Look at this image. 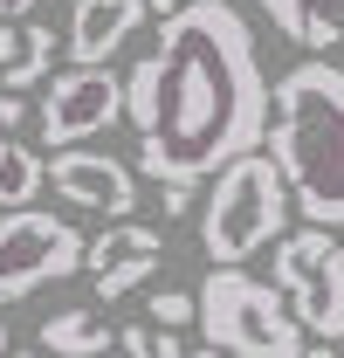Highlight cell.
<instances>
[{
    "label": "cell",
    "instance_id": "cell-17",
    "mask_svg": "<svg viewBox=\"0 0 344 358\" xmlns=\"http://www.w3.org/2000/svg\"><path fill=\"white\" fill-rule=\"evenodd\" d=\"M21 117H28V103H21L14 90H0V145H14V131H21Z\"/></svg>",
    "mask_w": 344,
    "mask_h": 358
},
{
    "label": "cell",
    "instance_id": "cell-19",
    "mask_svg": "<svg viewBox=\"0 0 344 358\" xmlns=\"http://www.w3.org/2000/svg\"><path fill=\"white\" fill-rule=\"evenodd\" d=\"M145 7H152L159 21H172V14H186V7H200V0H145Z\"/></svg>",
    "mask_w": 344,
    "mask_h": 358
},
{
    "label": "cell",
    "instance_id": "cell-9",
    "mask_svg": "<svg viewBox=\"0 0 344 358\" xmlns=\"http://www.w3.org/2000/svg\"><path fill=\"white\" fill-rule=\"evenodd\" d=\"M159 262H166V241H159V227H145V221H110L83 255V268H89V282H96L103 303H117L138 282H152Z\"/></svg>",
    "mask_w": 344,
    "mask_h": 358
},
{
    "label": "cell",
    "instance_id": "cell-10",
    "mask_svg": "<svg viewBox=\"0 0 344 358\" xmlns=\"http://www.w3.org/2000/svg\"><path fill=\"white\" fill-rule=\"evenodd\" d=\"M145 14H152L145 0H76L69 35H62L69 62H76V69H110V55L138 35V21H145Z\"/></svg>",
    "mask_w": 344,
    "mask_h": 358
},
{
    "label": "cell",
    "instance_id": "cell-16",
    "mask_svg": "<svg viewBox=\"0 0 344 358\" xmlns=\"http://www.w3.org/2000/svg\"><path fill=\"white\" fill-rule=\"evenodd\" d=\"M152 324H159V331L200 324V289H159V296H152Z\"/></svg>",
    "mask_w": 344,
    "mask_h": 358
},
{
    "label": "cell",
    "instance_id": "cell-8",
    "mask_svg": "<svg viewBox=\"0 0 344 358\" xmlns=\"http://www.w3.org/2000/svg\"><path fill=\"white\" fill-rule=\"evenodd\" d=\"M48 186H55L69 207L103 214V221H131V207H138V179H131V166H117L110 152H83V145L48 159Z\"/></svg>",
    "mask_w": 344,
    "mask_h": 358
},
{
    "label": "cell",
    "instance_id": "cell-23",
    "mask_svg": "<svg viewBox=\"0 0 344 358\" xmlns=\"http://www.w3.org/2000/svg\"><path fill=\"white\" fill-rule=\"evenodd\" d=\"M0 358H14V352H7V324H0Z\"/></svg>",
    "mask_w": 344,
    "mask_h": 358
},
{
    "label": "cell",
    "instance_id": "cell-24",
    "mask_svg": "<svg viewBox=\"0 0 344 358\" xmlns=\"http://www.w3.org/2000/svg\"><path fill=\"white\" fill-rule=\"evenodd\" d=\"M14 358H48V352H14Z\"/></svg>",
    "mask_w": 344,
    "mask_h": 358
},
{
    "label": "cell",
    "instance_id": "cell-22",
    "mask_svg": "<svg viewBox=\"0 0 344 358\" xmlns=\"http://www.w3.org/2000/svg\"><path fill=\"white\" fill-rule=\"evenodd\" d=\"M186 358H227V352H214V345H200V352H186Z\"/></svg>",
    "mask_w": 344,
    "mask_h": 358
},
{
    "label": "cell",
    "instance_id": "cell-12",
    "mask_svg": "<svg viewBox=\"0 0 344 358\" xmlns=\"http://www.w3.org/2000/svg\"><path fill=\"white\" fill-rule=\"evenodd\" d=\"M255 7L275 21V35L317 48V55H331V48L344 42V21L331 14V7H344V0H255Z\"/></svg>",
    "mask_w": 344,
    "mask_h": 358
},
{
    "label": "cell",
    "instance_id": "cell-1",
    "mask_svg": "<svg viewBox=\"0 0 344 358\" xmlns=\"http://www.w3.org/2000/svg\"><path fill=\"white\" fill-rule=\"evenodd\" d=\"M275 90L261 76L241 7L200 0L159 21V48L124 76V117L138 131V173L152 186H200L261 152Z\"/></svg>",
    "mask_w": 344,
    "mask_h": 358
},
{
    "label": "cell",
    "instance_id": "cell-20",
    "mask_svg": "<svg viewBox=\"0 0 344 358\" xmlns=\"http://www.w3.org/2000/svg\"><path fill=\"white\" fill-rule=\"evenodd\" d=\"M35 14V0H0V21H28Z\"/></svg>",
    "mask_w": 344,
    "mask_h": 358
},
{
    "label": "cell",
    "instance_id": "cell-13",
    "mask_svg": "<svg viewBox=\"0 0 344 358\" xmlns=\"http://www.w3.org/2000/svg\"><path fill=\"white\" fill-rule=\"evenodd\" d=\"M117 345V331H110V317L89 310V303H69V310H55L42 324V352L48 358H103Z\"/></svg>",
    "mask_w": 344,
    "mask_h": 358
},
{
    "label": "cell",
    "instance_id": "cell-7",
    "mask_svg": "<svg viewBox=\"0 0 344 358\" xmlns=\"http://www.w3.org/2000/svg\"><path fill=\"white\" fill-rule=\"evenodd\" d=\"M124 117V76L110 69H62L48 83V103H42V138L48 152H76L83 138L110 131Z\"/></svg>",
    "mask_w": 344,
    "mask_h": 358
},
{
    "label": "cell",
    "instance_id": "cell-14",
    "mask_svg": "<svg viewBox=\"0 0 344 358\" xmlns=\"http://www.w3.org/2000/svg\"><path fill=\"white\" fill-rule=\"evenodd\" d=\"M42 186H48V159H42V152H28V145H0V207H7V214L35 207Z\"/></svg>",
    "mask_w": 344,
    "mask_h": 358
},
{
    "label": "cell",
    "instance_id": "cell-3",
    "mask_svg": "<svg viewBox=\"0 0 344 358\" xmlns=\"http://www.w3.org/2000/svg\"><path fill=\"white\" fill-rule=\"evenodd\" d=\"M289 179L268 152H248L234 159L227 173L214 179L207 207H200V248L214 268H241L261 248H282L289 241Z\"/></svg>",
    "mask_w": 344,
    "mask_h": 358
},
{
    "label": "cell",
    "instance_id": "cell-15",
    "mask_svg": "<svg viewBox=\"0 0 344 358\" xmlns=\"http://www.w3.org/2000/svg\"><path fill=\"white\" fill-rule=\"evenodd\" d=\"M117 345H124V358H186L179 331H159V324H124Z\"/></svg>",
    "mask_w": 344,
    "mask_h": 358
},
{
    "label": "cell",
    "instance_id": "cell-11",
    "mask_svg": "<svg viewBox=\"0 0 344 358\" xmlns=\"http://www.w3.org/2000/svg\"><path fill=\"white\" fill-rule=\"evenodd\" d=\"M55 28L48 21H0V90H35L55 69Z\"/></svg>",
    "mask_w": 344,
    "mask_h": 358
},
{
    "label": "cell",
    "instance_id": "cell-6",
    "mask_svg": "<svg viewBox=\"0 0 344 358\" xmlns=\"http://www.w3.org/2000/svg\"><path fill=\"white\" fill-rule=\"evenodd\" d=\"M83 255H89V241L62 221V214H42V207L0 214V303H21V296H35L42 282L76 275Z\"/></svg>",
    "mask_w": 344,
    "mask_h": 358
},
{
    "label": "cell",
    "instance_id": "cell-5",
    "mask_svg": "<svg viewBox=\"0 0 344 358\" xmlns=\"http://www.w3.org/2000/svg\"><path fill=\"white\" fill-rule=\"evenodd\" d=\"M275 289L289 296L296 324L317 345L344 338V248L331 227H303L275 248Z\"/></svg>",
    "mask_w": 344,
    "mask_h": 358
},
{
    "label": "cell",
    "instance_id": "cell-21",
    "mask_svg": "<svg viewBox=\"0 0 344 358\" xmlns=\"http://www.w3.org/2000/svg\"><path fill=\"white\" fill-rule=\"evenodd\" d=\"M303 358H338V345H303Z\"/></svg>",
    "mask_w": 344,
    "mask_h": 358
},
{
    "label": "cell",
    "instance_id": "cell-18",
    "mask_svg": "<svg viewBox=\"0 0 344 358\" xmlns=\"http://www.w3.org/2000/svg\"><path fill=\"white\" fill-rule=\"evenodd\" d=\"M159 214H166V221L193 214V186H159Z\"/></svg>",
    "mask_w": 344,
    "mask_h": 358
},
{
    "label": "cell",
    "instance_id": "cell-2",
    "mask_svg": "<svg viewBox=\"0 0 344 358\" xmlns=\"http://www.w3.org/2000/svg\"><path fill=\"white\" fill-rule=\"evenodd\" d=\"M268 159L289 179V200L310 227H344V69L331 55L275 76Z\"/></svg>",
    "mask_w": 344,
    "mask_h": 358
},
{
    "label": "cell",
    "instance_id": "cell-4",
    "mask_svg": "<svg viewBox=\"0 0 344 358\" xmlns=\"http://www.w3.org/2000/svg\"><path fill=\"white\" fill-rule=\"evenodd\" d=\"M200 331L227 358H303L310 331L296 324L289 296L275 282H255L248 268H207L200 282Z\"/></svg>",
    "mask_w": 344,
    "mask_h": 358
}]
</instances>
